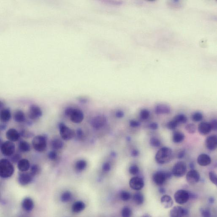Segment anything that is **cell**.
Here are the masks:
<instances>
[{"mask_svg":"<svg viewBox=\"0 0 217 217\" xmlns=\"http://www.w3.org/2000/svg\"><path fill=\"white\" fill-rule=\"evenodd\" d=\"M209 178H210V181L215 184V185H217V178L216 174L214 172H210L209 173Z\"/></svg>","mask_w":217,"mask_h":217,"instance_id":"cell-43","label":"cell"},{"mask_svg":"<svg viewBox=\"0 0 217 217\" xmlns=\"http://www.w3.org/2000/svg\"><path fill=\"white\" fill-rule=\"evenodd\" d=\"M139 151L136 149H134V150H133L132 151V153H131V155H132V156L134 157L137 156L139 155Z\"/></svg>","mask_w":217,"mask_h":217,"instance_id":"cell-56","label":"cell"},{"mask_svg":"<svg viewBox=\"0 0 217 217\" xmlns=\"http://www.w3.org/2000/svg\"><path fill=\"white\" fill-rule=\"evenodd\" d=\"M20 133L15 128H10L6 133V137L8 140L15 142L19 140L20 138Z\"/></svg>","mask_w":217,"mask_h":217,"instance_id":"cell-18","label":"cell"},{"mask_svg":"<svg viewBox=\"0 0 217 217\" xmlns=\"http://www.w3.org/2000/svg\"><path fill=\"white\" fill-rule=\"evenodd\" d=\"M134 200L137 205H141L144 202V196L141 193H136L134 196Z\"/></svg>","mask_w":217,"mask_h":217,"instance_id":"cell-32","label":"cell"},{"mask_svg":"<svg viewBox=\"0 0 217 217\" xmlns=\"http://www.w3.org/2000/svg\"><path fill=\"white\" fill-rule=\"evenodd\" d=\"M185 129L188 133L193 134L196 132V126L194 124H189L186 126Z\"/></svg>","mask_w":217,"mask_h":217,"instance_id":"cell-35","label":"cell"},{"mask_svg":"<svg viewBox=\"0 0 217 217\" xmlns=\"http://www.w3.org/2000/svg\"><path fill=\"white\" fill-rule=\"evenodd\" d=\"M174 198L177 203L181 205L184 204L189 199V192L184 190H178L174 194Z\"/></svg>","mask_w":217,"mask_h":217,"instance_id":"cell-8","label":"cell"},{"mask_svg":"<svg viewBox=\"0 0 217 217\" xmlns=\"http://www.w3.org/2000/svg\"><path fill=\"white\" fill-rule=\"evenodd\" d=\"M73 108L71 107H68L65 110L64 113L65 116L68 117H69L72 112V111L73 110Z\"/></svg>","mask_w":217,"mask_h":217,"instance_id":"cell-51","label":"cell"},{"mask_svg":"<svg viewBox=\"0 0 217 217\" xmlns=\"http://www.w3.org/2000/svg\"><path fill=\"white\" fill-rule=\"evenodd\" d=\"M129 172L132 175H136L139 173V168L137 166L132 165L129 168Z\"/></svg>","mask_w":217,"mask_h":217,"instance_id":"cell-45","label":"cell"},{"mask_svg":"<svg viewBox=\"0 0 217 217\" xmlns=\"http://www.w3.org/2000/svg\"><path fill=\"white\" fill-rule=\"evenodd\" d=\"M85 208V204L81 201H78L73 204L72 210L75 213H79Z\"/></svg>","mask_w":217,"mask_h":217,"instance_id":"cell-27","label":"cell"},{"mask_svg":"<svg viewBox=\"0 0 217 217\" xmlns=\"http://www.w3.org/2000/svg\"><path fill=\"white\" fill-rule=\"evenodd\" d=\"M189 167L191 169V170H194L195 167L194 164V163L191 162L189 164Z\"/></svg>","mask_w":217,"mask_h":217,"instance_id":"cell-60","label":"cell"},{"mask_svg":"<svg viewBox=\"0 0 217 217\" xmlns=\"http://www.w3.org/2000/svg\"><path fill=\"white\" fill-rule=\"evenodd\" d=\"M87 163L85 160H80L77 161L75 164V168L78 171L81 172L84 170L86 168Z\"/></svg>","mask_w":217,"mask_h":217,"instance_id":"cell-30","label":"cell"},{"mask_svg":"<svg viewBox=\"0 0 217 217\" xmlns=\"http://www.w3.org/2000/svg\"><path fill=\"white\" fill-rule=\"evenodd\" d=\"M187 181L190 184L197 183L200 180L199 173L194 170H191L188 172L186 177Z\"/></svg>","mask_w":217,"mask_h":217,"instance_id":"cell-15","label":"cell"},{"mask_svg":"<svg viewBox=\"0 0 217 217\" xmlns=\"http://www.w3.org/2000/svg\"><path fill=\"white\" fill-rule=\"evenodd\" d=\"M33 148L39 152L45 150L47 146V137L45 135H38L35 136L32 140Z\"/></svg>","mask_w":217,"mask_h":217,"instance_id":"cell-3","label":"cell"},{"mask_svg":"<svg viewBox=\"0 0 217 217\" xmlns=\"http://www.w3.org/2000/svg\"><path fill=\"white\" fill-rule=\"evenodd\" d=\"M41 172V168L37 164H33L32 166L31 169V173L33 176H36L39 174Z\"/></svg>","mask_w":217,"mask_h":217,"instance_id":"cell-37","label":"cell"},{"mask_svg":"<svg viewBox=\"0 0 217 217\" xmlns=\"http://www.w3.org/2000/svg\"><path fill=\"white\" fill-rule=\"evenodd\" d=\"M57 155L56 152L55 150H52L49 152L48 154V157L50 160L54 161L57 158Z\"/></svg>","mask_w":217,"mask_h":217,"instance_id":"cell-47","label":"cell"},{"mask_svg":"<svg viewBox=\"0 0 217 217\" xmlns=\"http://www.w3.org/2000/svg\"><path fill=\"white\" fill-rule=\"evenodd\" d=\"M197 162L201 166H207L210 164L211 159L209 155L206 154H201L198 156Z\"/></svg>","mask_w":217,"mask_h":217,"instance_id":"cell-20","label":"cell"},{"mask_svg":"<svg viewBox=\"0 0 217 217\" xmlns=\"http://www.w3.org/2000/svg\"><path fill=\"white\" fill-rule=\"evenodd\" d=\"M205 145L207 148L210 151H213L217 147L216 135H212L208 136L205 140Z\"/></svg>","mask_w":217,"mask_h":217,"instance_id":"cell-16","label":"cell"},{"mask_svg":"<svg viewBox=\"0 0 217 217\" xmlns=\"http://www.w3.org/2000/svg\"><path fill=\"white\" fill-rule=\"evenodd\" d=\"M17 167L20 172H26L30 168V162L27 159H21L17 163Z\"/></svg>","mask_w":217,"mask_h":217,"instance_id":"cell-23","label":"cell"},{"mask_svg":"<svg viewBox=\"0 0 217 217\" xmlns=\"http://www.w3.org/2000/svg\"><path fill=\"white\" fill-rule=\"evenodd\" d=\"M1 120L3 123L8 122L11 118V112L9 108L1 109Z\"/></svg>","mask_w":217,"mask_h":217,"instance_id":"cell-24","label":"cell"},{"mask_svg":"<svg viewBox=\"0 0 217 217\" xmlns=\"http://www.w3.org/2000/svg\"><path fill=\"white\" fill-rule=\"evenodd\" d=\"M69 117L73 123L79 124L81 123L84 119V114L81 110L74 108Z\"/></svg>","mask_w":217,"mask_h":217,"instance_id":"cell-14","label":"cell"},{"mask_svg":"<svg viewBox=\"0 0 217 217\" xmlns=\"http://www.w3.org/2000/svg\"><path fill=\"white\" fill-rule=\"evenodd\" d=\"M120 198L125 202L129 201L131 198V194L129 192L126 191H122L120 193Z\"/></svg>","mask_w":217,"mask_h":217,"instance_id":"cell-40","label":"cell"},{"mask_svg":"<svg viewBox=\"0 0 217 217\" xmlns=\"http://www.w3.org/2000/svg\"><path fill=\"white\" fill-rule=\"evenodd\" d=\"M212 130L216 131L217 129V121L216 119H213L210 123Z\"/></svg>","mask_w":217,"mask_h":217,"instance_id":"cell-49","label":"cell"},{"mask_svg":"<svg viewBox=\"0 0 217 217\" xmlns=\"http://www.w3.org/2000/svg\"><path fill=\"white\" fill-rule=\"evenodd\" d=\"M14 120L17 123H23L25 120V114L23 111L17 110L15 112L14 114Z\"/></svg>","mask_w":217,"mask_h":217,"instance_id":"cell-25","label":"cell"},{"mask_svg":"<svg viewBox=\"0 0 217 217\" xmlns=\"http://www.w3.org/2000/svg\"><path fill=\"white\" fill-rule=\"evenodd\" d=\"M72 198V194L69 191L64 192L61 196V201L63 203L68 202L70 201Z\"/></svg>","mask_w":217,"mask_h":217,"instance_id":"cell-33","label":"cell"},{"mask_svg":"<svg viewBox=\"0 0 217 217\" xmlns=\"http://www.w3.org/2000/svg\"><path fill=\"white\" fill-rule=\"evenodd\" d=\"M159 192L161 194H165L166 193V189L164 188L160 187L159 189Z\"/></svg>","mask_w":217,"mask_h":217,"instance_id":"cell-59","label":"cell"},{"mask_svg":"<svg viewBox=\"0 0 217 217\" xmlns=\"http://www.w3.org/2000/svg\"><path fill=\"white\" fill-rule=\"evenodd\" d=\"M200 212L202 216L204 217H209L211 216V213L209 209L206 208H201L200 209Z\"/></svg>","mask_w":217,"mask_h":217,"instance_id":"cell-42","label":"cell"},{"mask_svg":"<svg viewBox=\"0 0 217 217\" xmlns=\"http://www.w3.org/2000/svg\"><path fill=\"white\" fill-rule=\"evenodd\" d=\"M116 116L117 118H121L124 117V112L122 110H118L116 112Z\"/></svg>","mask_w":217,"mask_h":217,"instance_id":"cell-52","label":"cell"},{"mask_svg":"<svg viewBox=\"0 0 217 217\" xmlns=\"http://www.w3.org/2000/svg\"><path fill=\"white\" fill-rule=\"evenodd\" d=\"M127 140H128V141H129V140H131V139H130V137H128V139H127Z\"/></svg>","mask_w":217,"mask_h":217,"instance_id":"cell-64","label":"cell"},{"mask_svg":"<svg viewBox=\"0 0 217 217\" xmlns=\"http://www.w3.org/2000/svg\"><path fill=\"white\" fill-rule=\"evenodd\" d=\"M203 116L201 112H196L193 113L191 116V119L194 122H200L202 120Z\"/></svg>","mask_w":217,"mask_h":217,"instance_id":"cell-34","label":"cell"},{"mask_svg":"<svg viewBox=\"0 0 217 217\" xmlns=\"http://www.w3.org/2000/svg\"><path fill=\"white\" fill-rule=\"evenodd\" d=\"M102 169L104 171L109 172L111 170V165L110 163L106 162L104 163L102 166Z\"/></svg>","mask_w":217,"mask_h":217,"instance_id":"cell-50","label":"cell"},{"mask_svg":"<svg viewBox=\"0 0 217 217\" xmlns=\"http://www.w3.org/2000/svg\"><path fill=\"white\" fill-rule=\"evenodd\" d=\"M19 148L20 151L23 152H28L31 150L30 144L25 141H21L19 142Z\"/></svg>","mask_w":217,"mask_h":217,"instance_id":"cell-29","label":"cell"},{"mask_svg":"<svg viewBox=\"0 0 217 217\" xmlns=\"http://www.w3.org/2000/svg\"><path fill=\"white\" fill-rule=\"evenodd\" d=\"M174 120H175L178 124H184L187 123L188 121V118L186 115L183 114H180L175 116L174 118Z\"/></svg>","mask_w":217,"mask_h":217,"instance_id":"cell-31","label":"cell"},{"mask_svg":"<svg viewBox=\"0 0 217 217\" xmlns=\"http://www.w3.org/2000/svg\"><path fill=\"white\" fill-rule=\"evenodd\" d=\"M149 128L152 130H156L158 128V125L157 123H152L149 125Z\"/></svg>","mask_w":217,"mask_h":217,"instance_id":"cell-53","label":"cell"},{"mask_svg":"<svg viewBox=\"0 0 217 217\" xmlns=\"http://www.w3.org/2000/svg\"><path fill=\"white\" fill-rule=\"evenodd\" d=\"M130 187L136 190H141L144 187L145 183L143 180L140 177H134L129 182Z\"/></svg>","mask_w":217,"mask_h":217,"instance_id":"cell-13","label":"cell"},{"mask_svg":"<svg viewBox=\"0 0 217 217\" xmlns=\"http://www.w3.org/2000/svg\"><path fill=\"white\" fill-rule=\"evenodd\" d=\"M187 171L186 163L182 162H178L174 166L172 170V174L174 176L178 178L183 177Z\"/></svg>","mask_w":217,"mask_h":217,"instance_id":"cell-7","label":"cell"},{"mask_svg":"<svg viewBox=\"0 0 217 217\" xmlns=\"http://www.w3.org/2000/svg\"><path fill=\"white\" fill-rule=\"evenodd\" d=\"M214 201H215V200H214V198H213V197H210L209 198V202L210 203L213 204L214 202Z\"/></svg>","mask_w":217,"mask_h":217,"instance_id":"cell-61","label":"cell"},{"mask_svg":"<svg viewBox=\"0 0 217 217\" xmlns=\"http://www.w3.org/2000/svg\"><path fill=\"white\" fill-rule=\"evenodd\" d=\"M171 111L170 106L166 104L159 103L155 107V112L158 115H168Z\"/></svg>","mask_w":217,"mask_h":217,"instance_id":"cell-17","label":"cell"},{"mask_svg":"<svg viewBox=\"0 0 217 217\" xmlns=\"http://www.w3.org/2000/svg\"><path fill=\"white\" fill-rule=\"evenodd\" d=\"M15 169L11 163L7 159L3 158L0 162V175L3 178H8L13 175Z\"/></svg>","mask_w":217,"mask_h":217,"instance_id":"cell-2","label":"cell"},{"mask_svg":"<svg viewBox=\"0 0 217 217\" xmlns=\"http://www.w3.org/2000/svg\"><path fill=\"white\" fill-rule=\"evenodd\" d=\"M185 139V135L183 133L179 131H175L172 135V141L174 143H180L182 142Z\"/></svg>","mask_w":217,"mask_h":217,"instance_id":"cell-26","label":"cell"},{"mask_svg":"<svg viewBox=\"0 0 217 217\" xmlns=\"http://www.w3.org/2000/svg\"><path fill=\"white\" fill-rule=\"evenodd\" d=\"M112 156H116V154L114 153H112Z\"/></svg>","mask_w":217,"mask_h":217,"instance_id":"cell-63","label":"cell"},{"mask_svg":"<svg viewBox=\"0 0 217 217\" xmlns=\"http://www.w3.org/2000/svg\"><path fill=\"white\" fill-rule=\"evenodd\" d=\"M11 156V162L13 163H18L21 159V156L19 154H17L14 155L13 154Z\"/></svg>","mask_w":217,"mask_h":217,"instance_id":"cell-46","label":"cell"},{"mask_svg":"<svg viewBox=\"0 0 217 217\" xmlns=\"http://www.w3.org/2000/svg\"><path fill=\"white\" fill-rule=\"evenodd\" d=\"M2 154L6 156H11L15 151V145L12 142L7 141L2 143L1 145Z\"/></svg>","mask_w":217,"mask_h":217,"instance_id":"cell-6","label":"cell"},{"mask_svg":"<svg viewBox=\"0 0 217 217\" xmlns=\"http://www.w3.org/2000/svg\"><path fill=\"white\" fill-rule=\"evenodd\" d=\"M121 214L122 216L124 217H130L132 216V211L129 208L125 207L122 210Z\"/></svg>","mask_w":217,"mask_h":217,"instance_id":"cell-41","label":"cell"},{"mask_svg":"<svg viewBox=\"0 0 217 217\" xmlns=\"http://www.w3.org/2000/svg\"><path fill=\"white\" fill-rule=\"evenodd\" d=\"M172 174L169 172L158 171L155 173L153 176V180L156 185L162 186L166 180L170 179L172 177Z\"/></svg>","mask_w":217,"mask_h":217,"instance_id":"cell-4","label":"cell"},{"mask_svg":"<svg viewBox=\"0 0 217 217\" xmlns=\"http://www.w3.org/2000/svg\"><path fill=\"white\" fill-rule=\"evenodd\" d=\"M189 199H194L196 198V196L195 194L189 192Z\"/></svg>","mask_w":217,"mask_h":217,"instance_id":"cell-57","label":"cell"},{"mask_svg":"<svg viewBox=\"0 0 217 217\" xmlns=\"http://www.w3.org/2000/svg\"><path fill=\"white\" fill-rule=\"evenodd\" d=\"M28 115L31 119H37L42 116V110L38 105L32 104L29 107Z\"/></svg>","mask_w":217,"mask_h":217,"instance_id":"cell-9","label":"cell"},{"mask_svg":"<svg viewBox=\"0 0 217 217\" xmlns=\"http://www.w3.org/2000/svg\"><path fill=\"white\" fill-rule=\"evenodd\" d=\"M59 132L61 138L65 141L69 140L74 136V132L63 123L59 124Z\"/></svg>","mask_w":217,"mask_h":217,"instance_id":"cell-5","label":"cell"},{"mask_svg":"<svg viewBox=\"0 0 217 217\" xmlns=\"http://www.w3.org/2000/svg\"><path fill=\"white\" fill-rule=\"evenodd\" d=\"M173 158V152L171 149L168 147H163L157 152L155 156L156 162L160 164H164L170 162Z\"/></svg>","mask_w":217,"mask_h":217,"instance_id":"cell-1","label":"cell"},{"mask_svg":"<svg viewBox=\"0 0 217 217\" xmlns=\"http://www.w3.org/2000/svg\"><path fill=\"white\" fill-rule=\"evenodd\" d=\"M79 101H80V102L81 103H85L87 102V100L85 99H80Z\"/></svg>","mask_w":217,"mask_h":217,"instance_id":"cell-62","label":"cell"},{"mask_svg":"<svg viewBox=\"0 0 217 217\" xmlns=\"http://www.w3.org/2000/svg\"><path fill=\"white\" fill-rule=\"evenodd\" d=\"M22 206L25 211L29 212L31 211L34 208V202L31 198L27 197L23 200L22 202Z\"/></svg>","mask_w":217,"mask_h":217,"instance_id":"cell-21","label":"cell"},{"mask_svg":"<svg viewBox=\"0 0 217 217\" xmlns=\"http://www.w3.org/2000/svg\"><path fill=\"white\" fill-rule=\"evenodd\" d=\"M140 116L141 119L142 120H146L149 118L150 112L147 109H142L140 112Z\"/></svg>","mask_w":217,"mask_h":217,"instance_id":"cell-36","label":"cell"},{"mask_svg":"<svg viewBox=\"0 0 217 217\" xmlns=\"http://www.w3.org/2000/svg\"><path fill=\"white\" fill-rule=\"evenodd\" d=\"M161 203L164 208L168 209L171 208L173 205V201L170 196L165 195H164L161 199Z\"/></svg>","mask_w":217,"mask_h":217,"instance_id":"cell-22","label":"cell"},{"mask_svg":"<svg viewBox=\"0 0 217 217\" xmlns=\"http://www.w3.org/2000/svg\"><path fill=\"white\" fill-rule=\"evenodd\" d=\"M150 145L153 147L158 148L161 145V142L160 140L156 137H152L150 140Z\"/></svg>","mask_w":217,"mask_h":217,"instance_id":"cell-38","label":"cell"},{"mask_svg":"<svg viewBox=\"0 0 217 217\" xmlns=\"http://www.w3.org/2000/svg\"><path fill=\"white\" fill-rule=\"evenodd\" d=\"M188 215L189 212L187 209L180 206L174 207L170 212V216L172 217L187 216Z\"/></svg>","mask_w":217,"mask_h":217,"instance_id":"cell-12","label":"cell"},{"mask_svg":"<svg viewBox=\"0 0 217 217\" xmlns=\"http://www.w3.org/2000/svg\"><path fill=\"white\" fill-rule=\"evenodd\" d=\"M6 128H7V125H6V124H4V123H3V124H1V130H2V131H3V130H5V129H6Z\"/></svg>","mask_w":217,"mask_h":217,"instance_id":"cell-58","label":"cell"},{"mask_svg":"<svg viewBox=\"0 0 217 217\" xmlns=\"http://www.w3.org/2000/svg\"><path fill=\"white\" fill-rule=\"evenodd\" d=\"M198 131L201 135H208L212 131L210 123L203 122L200 123L198 126Z\"/></svg>","mask_w":217,"mask_h":217,"instance_id":"cell-19","label":"cell"},{"mask_svg":"<svg viewBox=\"0 0 217 217\" xmlns=\"http://www.w3.org/2000/svg\"><path fill=\"white\" fill-rule=\"evenodd\" d=\"M51 145L53 148L56 150L61 149L64 146L63 142L61 140L57 138H55L52 140Z\"/></svg>","mask_w":217,"mask_h":217,"instance_id":"cell-28","label":"cell"},{"mask_svg":"<svg viewBox=\"0 0 217 217\" xmlns=\"http://www.w3.org/2000/svg\"><path fill=\"white\" fill-rule=\"evenodd\" d=\"M20 136L25 137V138H31L33 136V133L31 132L30 131H27L26 130H23L20 132Z\"/></svg>","mask_w":217,"mask_h":217,"instance_id":"cell-44","label":"cell"},{"mask_svg":"<svg viewBox=\"0 0 217 217\" xmlns=\"http://www.w3.org/2000/svg\"><path fill=\"white\" fill-rule=\"evenodd\" d=\"M107 119L104 116L99 115L94 117L91 119V125L95 129H99L105 125Z\"/></svg>","mask_w":217,"mask_h":217,"instance_id":"cell-10","label":"cell"},{"mask_svg":"<svg viewBox=\"0 0 217 217\" xmlns=\"http://www.w3.org/2000/svg\"><path fill=\"white\" fill-rule=\"evenodd\" d=\"M129 125L132 128H136L140 126V123L139 121L136 120H132L129 122Z\"/></svg>","mask_w":217,"mask_h":217,"instance_id":"cell-48","label":"cell"},{"mask_svg":"<svg viewBox=\"0 0 217 217\" xmlns=\"http://www.w3.org/2000/svg\"><path fill=\"white\" fill-rule=\"evenodd\" d=\"M178 125L179 124L174 120L173 119L172 120H170L167 123L166 127L168 129L171 130H173L177 128Z\"/></svg>","mask_w":217,"mask_h":217,"instance_id":"cell-39","label":"cell"},{"mask_svg":"<svg viewBox=\"0 0 217 217\" xmlns=\"http://www.w3.org/2000/svg\"><path fill=\"white\" fill-rule=\"evenodd\" d=\"M77 135L78 138L81 139L84 136L83 131L81 128H78L77 131Z\"/></svg>","mask_w":217,"mask_h":217,"instance_id":"cell-54","label":"cell"},{"mask_svg":"<svg viewBox=\"0 0 217 217\" xmlns=\"http://www.w3.org/2000/svg\"><path fill=\"white\" fill-rule=\"evenodd\" d=\"M34 176L31 173L22 172L19 174L18 180L21 186H25L30 184L33 180Z\"/></svg>","mask_w":217,"mask_h":217,"instance_id":"cell-11","label":"cell"},{"mask_svg":"<svg viewBox=\"0 0 217 217\" xmlns=\"http://www.w3.org/2000/svg\"><path fill=\"white\" fill-rule=\"evenodd\" d=\"M186 155V151L185 150H182L180 151L178 155V157L179 159H182L185 157Z\"/></svg>","mask_w":217,"mask_h":217,"instance_id":"cell-55","label":"cell"}]
</instances>
